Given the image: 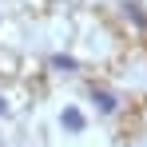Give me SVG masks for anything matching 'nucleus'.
<instances>
[{
	"label": "nucleus",
	"mask_w": 147,
	"mask_h": 147,
	"mask_svg": "<svg viewBox=\"0 0 147 147\" xmlns=\"http://www.w3.org/2000/svg\"><path fill=\"white\" fill-rule=\"evenodd\" d=\"M123 12H127V16H131V20H135L139 28H147V16L139 12V4H123Z\"/></svg>",
	"instance_id": "20e7f679"
},
{
	"label": "nucleus",
	"mask_w": 147,
	"mask_h": 147,
	"mask_svg": "<svg viewBox=\"0 0 147 147\" xmlns=\"http://www.w3.org/2000/svg\"><path fill=\"white\" fill-rule=\"evenodd\" d=\"M52 68H56V72H76L80 64H76L72 56H52Z\"/></svg>",
	"instance_id": "7ed1b4c3"
},
{
	"label": "nucleus",
	"mask_w": 147,
	"mask_h": 147,
	"mask_svg": "<svg viewBox=\"0 0 147 147\" xmlns=\"http://www.w3.org/2000/svg\"><path fill=\"white\" fill-rule=\"evenodd\" d=\"M60 127H64V131H72V135H80V131L88 127V119H84V111H80V107L68 103V107L60 111Z\"/></svg>",
	"instance_id": "f257e3e1"
},
{
	"label": "nucleus",
	"mask_w": 147,
	"mask_h": 147,
	"mask_svg": "<svg viewBox=\"0 0 147 147\" xmlns=\"http://www.w3.org/2000/svg\"><path fill=\"white\" fill-rule=\"evenodd\" d=\"M92 99H96V107L103 111V115H115V107H119V99L111 96L107 88H92Z\"/></svg>",
	"instance_id": "f03ea898"
}]
</instances>
